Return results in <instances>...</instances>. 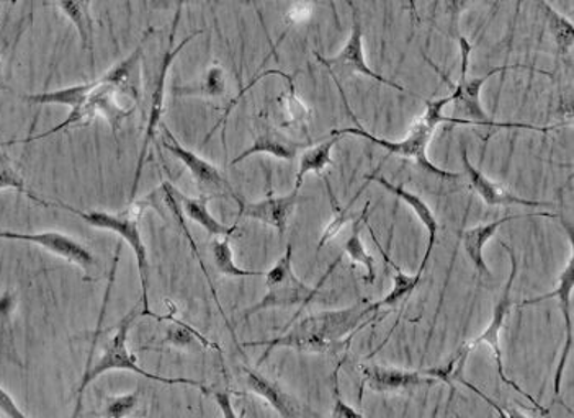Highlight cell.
Masks as SVG:
<instances>
[{
  "label": "cell",
  "mask_w": 574,
  "mask_h": 418,
  "mask_svg": "<svg viewBox=\"0 0 574 418\" xmlns=\"http://www.w3.org/2000/svg\"><path fill=\"white\" fill-rule=\"evenodd\" d=\"M379 312L372 311L369 304H357L338 311H322L307 315L301 321H295L285 334L272 340L240 343L244 349L265 346L257 366L263 365L275 349H291L300 353H319V355H336L346 350L357 332L366 324H372Z\"/></svg>",
  "instance_id": "obj_1"
},
{
  "label": "cell",
  "mask_w": 574,
  "mask_h": 418,
  "mask_svg": "<svg viewBox=\"0 0 574 418\" xmlns=\"http://www.w3.org/2000/svg\"><path fill=\"white\" fill-rule=\"evenodd\" d=\"M334 83L338 84L342 101H344L346 110L351 115L353 125L355 126H353V128L332 129L331 135L360 136V138L366 139V141L372 142V144L385 149V151L389 152V156H397V158L410 159V161L416 162L421 170L431 173V175L440 176V179L444 180L460 179V173L437 168V165L431 161L429 156H427V148H429L431 141H433L437 126L442 124L474 126V124L468 120L444 117L442 110H444L445 105L451 104V95L439 98V100H426V98H423V100L426 101V111H424L423 117L417 118V120L411 125L406 138L401 139V141H389V139L376 138V136L366 131V129L359 124L355 115H353L351 104H349L344 92H342L341 83H339L338 79H334Z\"/></svg>",
  "instance_id": "obj_2"
},
{
  "label": "cell",
  "mask_w": 574,
  "mask_h": 418,
  "mask_svg": "<svg viewBox=\"0 0 574 418\" xmlns=\"http://www.w3.org/2000/svg\"><path fill=\"white\" fill-rule=\"evenodd\" d=\"M501 246L504 247L506 251L509 254V258H511V274H509L508 281H506L504 288H502V293L496 299L495 309H492V318L491 322H489L488 328L483 334L478 335L477 339L468 340L461 345V349L455 353L454 358L450 360L447 366H442V368H433L429 369V375L436 377L437 381H442V383H447V386L450 387L451 396L455 393L454 381H458L461 377V372H464L465 363H467L468 355L474 352L475 349L481 345L491 346L492 353H495L496 366H498V375L501 377L502 383L508 384L509 387L515 390V393L521 394L522 397L529 400L540 414L546 416L550 412L545 407L540 406V403H536L532 396H529L514 379H509L508 375L504 372V362H502V349H501V331L504 328L506 319H508L509 312L514 308V302H512V287H514L515 278H518L519 264L518 257H515L514 250L512 247H509L508 244L501 243Z\"/></svg>",
  "instance_id": "obj_3"
},
{
  "label": "cell",
  "mask_w": 574,
  "mask_h": 418,
  "mask_svg": "<svg viewBox=\"0 0 574 418\" xmlns=\"http://www.w3.org/2000/svg\"><path fill=\"white\" fill-rule=\"evenodd\" d=\"M141 318V308L136 306L132 308L115 329L114 335L105 345L104 353L97 362H92L91 365L84 369V375L81 377L79 387L76 393V407H74L73 417L81 416L83 410L84 393L88 389L95 379L102 375H107L110 372H131L136 375L145 377V379L156 381V383L166 384V386H193L202 389L203 393L209 394L210 389L202 383V381L187 379V377H164L155 375V373L146 372L145 368L136 363V356L128 350V336L136 319Z\"/></svg>",
  "instance_id": "obj_4"
},
{
  "label": "cell",
  "mask_w": 574,
  "mask_h": 418,
  "mask_svg": "<svg viewBox=\"0 0 574 418\" xmlns=\"http://www.w3.org/2000/svg\"><path fill=\"white\" fill-rule=\"evenodd\" d=\"M458 42H460V54H461V74L460 79H458L457 84H451L448 81V77L444 76V73H440L437 69L436 64H433L434 69L439 71L442 77H444L445 83L450 85L451 87V104H454V118H460V120H468L474 124V126H488V128H502V129H529V131H539V132H550L553 129L562 128L565 125H555V126H535L528 124H498V121H492L491 118L486 114L483 105H481L480 95L481 87L486 83H488L491 77H495L496 74H504L508 71L515 69H528L532 71V73L545 74V76H550L545 71L533 69V67L528 66H498L495 69L489 71L486 76L474 77L470 79L468 77V64H470V53L474 50L470 43L467 42L465 36H458Z\"/></svg>",
  "instance_id": "obj_5"
},
{
  "label": "cell",
  "mask_w": 574,
  "mask_h": 418,
  "mask_svg": "<svg viewBox=\"0 0 574 418\" xmlns=\"http://www.w3.org/2000/svg\"><path fill=\"white\" fill-rule=\"evenodd\" d=\"M151 205V199L146 196L139 202H130L128 208L114 214L107 213V211L76 210L66 205V203H53V206L70 211L74 216L81 217L88 226L118 234L131 247L136 265H138L139 283H141V318H155L151 309H149L148 249H146L145 239H142L141 231H139V219Z\"/></svg>",
  "instance_id": "obj_6"
},
{
  "label": "cell",
  "mask_w": 574,
  "mask_h": 418,
  "mask_svg": "<svg viewBox=\"0 0 574 418\" xmlns=\"http://www.w3.org/2000/svg\"><path fill=\"white\" fill-rule=\"evenodd\" d=\"M342 255H339L334 261H332L331 267L328 268L325 275H322L321 280L316 287H309V285L305 283L304 280L297 277L294 270V246L288 244L287 250L285 254L278 258L277 264L270 268V270L265 271V287H267V293H265L264 298L261 299L256 304L251 306L249 309L243 312V321H247V319L256 315L257 312H263L265 309H280V308H291V306H298L297 314L290 319L285 329L290 328L298 318H300L304 309L307 308L308 304H311L315 301L316 296L321 291L322 285L328 280L329 275L334 271V268L338 267L339 260H341Z\"/></svg>",
  "instance_id": "obj_7"
},
{
  "label": "cell",
  "mask_w": 574,
  "mask_h": 418,
  "mask_svg": "<svg viewBox=\"0 0 574 418\" xmlns=\"http://www.w3.org/2000/svg\"><path fill=\"white\" fill-rule=\"evenodd\" d=\"M120 97L128 98V95L115 84L110 71H107L104 76L91 81V90H88L87 97L84 98L79 107L70 111L63 124L54 126L50 131L42 132V135L29 136V138L15 142L29 144V142L40 141V139L50 138V136L77 128V126L91 125L98 117L104 118L117 136L124 121L130 118L136 110V107H127V105L121 104Z\"/></svg>",
  "instance_id": "obj_8"
},
{
  "label": "cell",
  "mask_w": 574,
  "mask_h": 418,
  "mask_svg": "<svg viewBox=\"0 0 574 418\" xmlns=\"http://www.w3.org/2000/svg\"><path fill=\"white\" fill-rule=\"evenodd\" d=\"M183 2L177 3L174 20H172L171 33H169L168 50L162 54L161 64H159L158 77H156L155 90H152L151 108H149L148 124L145 128V138H142L141 151H139L138 162H136L135 176H132V185L130 192V202H135L138 195L139 180H141L142 168H145L146 158L149 154V148L155 142L156 132H158L159 125L162 124L164 117L166 104V83H168L169 71H171L172 63L179 53H182L183 47L187 46L196 36L202 35V30H196L192 35L185 36L182 43L174 46L177 26H179L180 15H182Z\"/></svg>",
  "instance_id": "obj_9"
},
{
  "label": "cell",
  "mask_w": 574,
  "mask_h": 418,
  "mask_svg": "<svg viewBox=\"0 0 574 418\" xmlns=\"http://www.w3.org/2000/svg\"><path fill=\"white\" fill-rule=\"evenodd\" d=\"M159 126H161L162 148H164L169 154L174 156L177 161L185 165V169L189 170L190 175L193 176L199 189L202 190L203 195H210L213 196V199L233 200L237 206L243 205L244 200L234 192L233 186H231L226 176L223 175V172H221L216 165H213L212 162L206 161V159L200 158L199 154L190 151V149L183 148L168 126L164 124Z\"/></svg>",
  "instance_id": "obj_10"
},
{
  "label": "cell",
  "mask_w": 574,
  "mask_h": 418,
  "mask_svg": "<svg viewBox=\"0 0 574 418\" xmlns=\"http://www.w3.org/2000/svg\"><path fill=\"white\" fill-rule=\"evenodd\" d=\"M316 60L329 71L332 79H346V77H353L357 74L369 77V79L376 81L379 84L389 85V87L395 88L397 92L403 94L413 95V97L421 98L419 95L413 94V92L406 90L403 85L393 83V81L386 79V77L380 76L375 71L370 69L369 64L365 61V53H363V30L362 23H360L359 15L353 12L352 33L349 36L346 46L339 51L336 56L322 57L321 54L315 53Z\"/></svg>",
  "instance_id": "obj_11"
},
{
  "label": "cell",
  "mask_w": 574,
  "mask_h": 418,
  "mask_svg": "<svg viewBox=\"0 0 574 418\" xmlns=\"http://www.w3.org/2000/svg\"><path fill=\"white\" fill-rule=\"evenodd\" d=\"M573 288H574V251L570 255L565 268L559 277L556 288L550 293L536 296V298L524 299L519 302V308L525 306L539 304L546 299H559L560 309H562L563 321H565V345H563L562 356H560L559 365H556L555 377H553V393L555 397L562 394L563 375H565L566 362L573 352Z\"/></svg>",
  "instance_id": "obj_12"
},
{
  "label": "cell",
  "mask_w": 574,
  "mask_h": 418,
  "mask_svg": "<svg viewBox=\"0 0 574 418\" xmlns=\"http://www.w3.org/2000/svg\"><path fill=\"white\" fill-rule=\"evenodd\" d=\"M0 239L3 240H22V243L35 244L42 249L63 258L67 264L76 265L84 271H91L95 267V258L92 251L87 249L79 240L73 239L67 234L57 233V231H44V233L23 234L10 233L3 231L0 233Z\"/></svg>",
  "instance_id": "obj_13"
},
{
  "label": "cell",
  "mask_w": 574,
  "mask_h": 418,
  "mask_svg": "<svg viewBox=\"0 0 574 418\" xmlns=\"http://www.w3.org/2000/svg\"><path fill=\"white\" fill-rule=\"evenodd\" d=\"M461 164H464L465 173H467L470 189L483 200L486 206L496 208V206H524V208H553L552 202H540V200L522 199V196L514 195L508 190L499 186L498 183L489 180L481 170L475 168L468 159L467 146H461L460 149Z\"/></svg>",
  "instance_id": "obj_14"
},
{
  "label": "cell",
  "mask_w": 574,
  "mask_h": 418,
  "mask_svg": "<svg viewBox=\"0 0 574 418\" xmlns=\"http://www.w3.org/2000/svg\"><path fill=\"white\" fill-rule=\"evenodd\" d=\"M362 390L369 389L375 394L403 393L437 383V379L427 375L426 369L410 372L385 365L362 366Z\"/></svg>",
  "instance_id": "obj_15"
},
{
  "label": "cell",
  "mask_w": 574,
  "mask_h": 418,
  "mask_svg": "<svg viewBox=\"0 0 574 418\" xmlns=\"http://www.w3.org/2000/svg\"><path fill=\"white\" fill-rule=\"evenodd\" d=\"M525 217H550L555 219L559 214L552 213V211H535V213H521L511 214V216L501 217V219L491 221V223L480 224V226L471 227V229L461 231L460 239L461 246L467 251L468 258H470L471 265L480 277H491L488 265L485 260V247L492 237L498 233L499 227L504 224L512 223L515 219H525Z\"/></svg>",
  "instance_id": "obj_16"
},
{
  "label": "cell",
  "mask_w": 574,
  "mask_h": 418,
  "mask_svg": "<svg viewBox=\"0 0 574 418\" xmlns=\"http://www.w3.org/2000/svg\"><path fill=\"white\" fill-rule=\"evenodd\" d=\"M298 192L300 190L294 189V192L284 196H275L274 193H268L261 202H243L237 216L259 221L265 226L274 227L280 234V237H284L285 233H287L291 214H294L298 205Z\"/></svg>",
  "instance_id": "obj_17"
},
{
  "label": "cell",
  "mask_w": 574,
  "mask_h": 418,
  "mask_svg": "<svg viewBox=\"0 0 574 418\" xmlns=\"http://www.w3.org/2000/svg\"><path fill=\"white\" fill-rule=\"evenodd\" d=\"M365 180L369 183H379L380 186L386 190V192L392 193L393 196H396L401 202L406 203L413 213L416 214L417 219L423 223V226L426 227L427 234H429V243H427L426 254H424L423 264L419 267V274H424L426 271L427 265H429L431 255H433L434 246L437 243V233H439V221H437L436 213L434 210L421 199L416 193L410 192V190L404 189L403 185H395V183L386 180L385 176L376 175V173H372V175H365Z\"/></svg>",
  "instance_id": "obj_18"
},
{
  "label": "cell",
  "mask_w": 574,
  "mask_h": 418,
  "mask_svg": "<svg viewBox=\"0 0 574 418\" xmlns=\"http://www.w3.org/2000/svg\"><path fill=\"white\" fill-rule=\"evenodd\" d=\"M305 148H307V144L294 141L288 136L281 135L277 129L265 128L254 139L253 144L246 151L241 152L237 158H234L230 165L233 168V165L241 164V162L249 159L251 156L256 154H268L272 158L280 159V161H294V159H297L298 152Z\"/></svg>",
  "instance_id": "obj_19"
},
{
  "label": "cell",
  "mask_w": 574,
  "mask_h": 418,
  "mask_svg": "<svg viewBox=\"0 0 574 418\" xmlns=\"http://www.w3.org/2000/svg\"><path fill=\"white\" fill-rule=\"evenodd\" d=\"M244 376H246V386L251 393L263 397L265 403L275 410L280 417H298L301 416L300 404L281 389L280 384L268 379L261 375L256 369L243 368Z\"/></svg>",
  "instance_id": "obj_20"
},
{
  "label": "cell",
  "mask_w": 574,
  "mask_h": 418,
  "mask_svg": "<svg viewBox=\"0 0 574 418\" xmlns=\"http://www.w3.org/2000/svg\"><path fill=\"white\" fill-rule=\"evenodd\" d=\"M176 195L177 200H179L180 208H182L183 216L189 217L190 221L202 226L210 236H234V233H236L237 224L226 226V224L220 223V221L210 213L209 203L215 200L213 196L203 195V193L200 196H187L185 193L177 189Z\"/></svg>",
  "instance_id": "obj_21"
},
{
  "label": "cell",
  "mask_w": 574,
  "mask_h": 418,
  "mask_svg": "<svg viewBox=\"0 0 574 418\" xmlns=\"http://www.w3.org/2000/svg\"><path fill=\"white\" fill-rule=\"evenodd\" d=\"M369 227L370 236L375 240L376 247L380 249V254L385 258L386 265L392 268L393 271V290L390 291L385 298L380 299V301L370 302V308L372 311L379 312L385 308H392V306H396L397 302L406 301L410 299V296L416 291V288L419 287L421 281H423V275L417 271L416 275H406L400 267L392 260L389 251L383 249L382 244L379 243V237H376L375 231L366 224Z\"/></svg>",
  "instance_id": "obj_22"
},
{
  "label": "cell",
  "mask_w": 574,
  "mask_h": 418,
  "mask_svg": "<svg viewBox=\"0 0 574 418\" xmlns=\"http://www.w3.org/2000/svg\"><path fill=\"white\" fill-rule=\"evenodd\" d=\"M92 0H57L61 12L71 20L79 33L83 50L91 54V64L94 66V19L91 10Z\"/></svg>",
  "instance_id": "obj_23"
},
{
  "label": "cell",
  "mask_w": 574,
  "mask_h": 418,
  "mask_svg": "<svg viewBox=\"0 0 574 418\" xmlns=\"http://www.w3.org/2000/svg\"><path fill=\"white\" fill-rule=\"evenodd\" d=\"M162 196H164L166 206L171 210V213L174 214L177 223H179L180 229L185 234V239L189 240L190 249H192L193 255H195L196 261H199L200 268H202L203 275H205L206 283H209L210 290H212L213 299H215L216 306H219L221 318L226 322L227 329H230L231 334H233L234 340H236V334H234L233 328H231L230 321H227L226 314H224L223 308H221V302L219 294H216L215 285H213L212 278H210L209 270H206L205 264H203L202 255H200L199 249H196L195 240L190 236L189 227L185 224V216H183L182 208H180L179 200H177L176 195V186L171 185L169 182H162L161 185Z\"/></svg>",
  "instance_id": "obj_24"
},
{
  "label": "cell",
  "mask_w": 574,
  "mask_h": 418,
  "mask_svg": "<svg viewBox=\"0 0 574 418\" xmlns=\"http://www.w3.org/2000/svg\"><path fill=\"white\" fill-rule=\"evenodd\" d=\"M341 136L331 135V139L321 142V144L312 146L305 149L300 156V168H298L297 179H295V189L300 190L304 185L305 176L309 173H322L326 168L332 165V149L338 144Z\"/></svg>",
  "instance_id": "obj_25"
},
{
  "label": "cell",
  "mask_w": 574,
  "mask_h": 418,
  "mask_svg": "<svg viewBox=\"0 0 574 418\" xmlns=\"http://www.w3.org/2000/svg\"><path fill=\"white\" fill-rule=\"evenodd\" d=\"M172 90H174L176 97L221 98L226 95V74H224L223 67L215 64L206 71L199 84L180 85Z\"/></svg>",
  "instance_id": "obj_26"
},
{
  "label": "cell",
  "mask_w": 574,
  "mask_h": 418,
  "mask_svg": "<svg viewBox=\"0 0 574 418\" xmlns=\"http://www.w3.org/2000/svg\"><path fill=\"white\" fill-rule=\"evenodd\" d=\"M540 7H542L543 15H545L550 35H552L553 42L559 47V53L562 56L572 54L574 46V25L572 20L566 19L563 13H560L555 7L550 6L546 0H542Z\"/></svg>",
  "instance_id": "obj_27"
},
{
  "label": "cell",
  "mask_w": 574,
  "mask_h": 418,
  "mask_svg": "<svg viewBox=\"0 0 574 418\" xmlns=\"http://www.w3.org/2000/svg\"><path fill=\"white\" fill-rule=\"evenodd\" d=\"M370 202L365 203V208L362 210L360 216L357 217L355 223H353V229L351 237H349L348 243H346V254L352 258V261L355 264L363 265L366 270L365 275V283H375L376 280V265L375 258L369 254L365 249V244H363L362 237H360V227H362L363 223H366V214H369Z\"/></svg>",
  "instance_id": "obj_28"
},
{
  "label": "cell",
  "mask_w": 574,
  "mask_h": 418,
  "mask_svg": "<svg viewBox=\"0 0 574 418\" xmlns=\"http://www.w3.org/2000/svg\"><path fill=\"white\" fill-rule=\"evenodd\" d=\"M155 319L172 322V324L169 325L168 334L164 336L166 345L177 346V349H190V346L202 345L203 349H215L221 352V349L216 343L210 342L206 336L200 334L195 329L190 328L185 322L179 321L174 315H164V318H159V315L155 314Z\"/></svg>",
  "instance_id": "obj_29"
},
{
  "label": "cell",
  "mask_w": 574,
  "mask_h": 418,
  "mask_svg": "<svg viewBox=\"0 0 574 418\" xmlns=\"http://www.w3.org/2000/svg\"><path fill=\"white\" fill-rule=\"evenodd\" d=\"M213 264L223 277L227 278H261L265 271L244 270L234 261L233 249H231V236L215 239L212 243Z\"/></svg>",
  "instance_id": "obj_30"
},
{
  "label": "cell",
  "mask_w": 574,
  "mask_h": 418,
  "mask_svg": "<svg viewBox=\"0 0 574 418\" xmlns=\"http://www.w3.org/2000/svg\"><path fill=\"white\" fill-rule=\"evenodd\" d=\"M0 148H2V146H0ZM0 190H15V192L29 196L30 200H33V202L44 206V208H50V206H53V203L40 199L39 195L33 193V190L29 189L25 179L20 175L19 170L13 168L9 154H7L3 149H0Z\"/></svg>",
  "instance_id": "obj_31"
},
{
  "label": "cell",
  "mask_w": 574,
  "mask_h": 418,
  "mask_svg": "<svg viewBox=\"0 0 574 418\" xmlns=\"http://www.w3.org/2000/svg\"><path fill=\"white\" fill-rule=\"evenodd\" d=\"M326 182V189H328L329 196H331V205L332 210H334V217H332L331 223L328 224V227H326L325 233H322L321 239H319L318 243V250H321L322 247L326 246V244L329 243V240L336 239V237L339 236V233H341L342 227L346 226V223L349 221V211H351L353 202H355V199L352 200L351 203H349L346 208H342L341 205H339L338 199H336L334 192H332L331 183H329L328 176H325Z\"/></svg>",
  "instance_id": "obj_32"
},
{
  "label": "cell",
  "mask_w": 574,
  "mask_h": 418,
  "mask_svg": "<svg viewBox=\"0 0 574 418\" xmlns=\"http://www.w3.org/2000/svg\"><path fill=\"white\" fill-rule=\"evenodd\" d=\"M139 406V390L135 393L124 394V396L107 397L105 400V409L102 410V417L124 418L131 416L132 410Z\"/></svg>",
  "instance_id": "obj_33"
},
{
  "label": "cell",
  "mask_w": 574,
  "mask_h": 418,
  "mask_svg": "<svg viewBox=\"0 0 574 418\" xmlns=\"http://www.w3.org/2000/svg\"><path fill=\"white\" fill-rule=\"evenodd\" d=\"M346 356L348 355H344V358H342L341 362L338 363L334 373H332V393H334V409H332L331 417L362 418L363 414L359 412V410L353 409V407L348 406V404H346V400L342 399L341 396V387H339V372H341V366L344 365Z\"/></svg>",
  "instance_id": "obj_34"
},
{
  "label": "cell",
  "mask_w": 574,
  "mask_h": 418,
  "mask_svg": "<svg viewBox=\"0 0 574 418\" xmlns=\"http://www.w3.org/2000/svg\"><path fill=\"white\" fill-rule=\"evenodd\" d=\"M0 412L12 418H26V414L17 406L9 393L0 386Z\"/></svg>",
  "instance_id": "obj_35"
},
{
  "label": "cell",
  "mask_w": 574,
  "mask_h": 418,
  "mask_svg": "<svg viewBox=\"0 0 574 418\" xmlns=\"http://www.w3.org/2000/svg\"><path fill=\"white\" fill-rule=\"evenodd\" d=\"M471 0H444L445 13L450 17L451 26H454V29H457L461 13L468 9Z\"/></svg>",
  "instance_id": "obj_36"
},
{
  "label": "cell",
  "mask_w": 574,
  "mask_h": 418,
  "mask_svg": "<svg viewBox=\"0 0 574 418\" xmlns=\"http://www.w3.org/2000/svg\"><path fill=\"white\" fill-rule=\"evenodd\" d=\"M210 396L215 399V403L219 404L221 414L227 418H236V412L233 409V400H231L230 390H212L210 389Z\"/></svg>",
  "instance_id": "obj_37"
},
{
  "label": "cell",
  "mask_w": 574,
  "mask_h": 418,
  "mask_svg": "<svg viewBox=\"0 0 574 418\" xmlns=\"http://www.w3.org/2000/svg\"><path fill=\"white\" fill-rule=\"evenodd\" d=\"M407 10L414 19L419 20V13H417L416 0H407Z\"/></svg>",
  "instance_id": "obj_38"
},
{
  "label": "cell",
  "mask_w": 574,
  "mask_h": 418,
  "mask_svg": "<svg viewBox=\"0 0 574 418\" xmlns=\"http://www.w3.org/2000/svg\"><path fill=\"white\" fill-rule=\"evenodd\" d=\"M17 3L19 0H0V3Z\"/></svg>",
  "instance_id": "obj_39"
},
{
  "label": "cell",
  "mask_w": 574,
  "mask_h": 418,
  "mask_svg": "<svg viewBox=\"0 0 574 418\" xmlns=\"http://www.w3.org/2000/svg\"><path fill=\"white\" fill-rule=\"evenodd\" d=\"M244 2H263V0H244Z\"/></svg>",
  "instance_id": "obj_40"
},
{
  "label": "cell",
  "mask_w": 574,
  "mask_h": 418,
  "mask_svg": "<svg viewBox=\"0 0 574 418\" xmlns=\"http://www.w3.org/2000/svg\"><path fill=\"white\" fill-rule=\"evenodd\" d=\"M0 54H2V53H0ZM0 88H3V90H6L7 87H3V85L0 84Z\"/></svg>",
  "instance_id": "obj_41"
},
{
  "label": "cell",
  "mask_w": 574,
  "mask_h": 418,
  "mask_svg": "<svg viewBox=\"0 0 574 418\" xmlns=\"http://www.w3.org/2000/svg\"><path fill=\"white\" fill-rule=\"evenodd\" d=\"M401 2L406 3V0H401ZM406 9H407V6H406Z\"/></svg>",
  "instance_id": "obj_42"
}]
</instances>
